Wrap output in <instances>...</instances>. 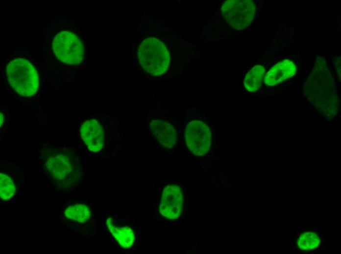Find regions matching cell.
Wrapping results in <instances>:
<instances>
[{
    "instance_id": "1",
    "label": "cell",
    "mask_w": 341,
    "mask_h": 254,
    "mask_svg": "<svg viewBox=\"0 0 341 254\" xmlns=\"http://www.w3.org/2000/svg\"><path fill=\"white\" fill-rule=\"evenodd\" d=\"M6 75L10 85L20 95L32 96L39 88L37 72L26 59L17 58L9 62L6 65Z\"/></svg>"
},
{
    "instance_id": "2",
    "label": "cell",
    "mask_w": 341,
    "mask_h": 254,
    "mask_svg": "<svg viewBox=\"0 0 341 254\" xmlns=\"http://www.w3.org/2000/svg\"><path fill=\"white\" fill-rule=\"evenodd\" d=\"M138 58L143 68L152 76H160L167 70L170 64V53L164 42L150 37L140 43Z\"/></svg>"
},
{
    "instance_id": "3",
    "label": "cell",
    "mask_w": 341,
    "mask_h": 254,
    "mask_svg": "<svg viewBox=\"0 0 341 254\" xmlns=\"http://www.w3.org/2000/svg\"><path fill=\"white\" fill-rule=\"evenodd\" d=\"M45 168L49 174L58 182H73L78 176L79 166L76 156L68 150H53L47 154Z\"/></svg>"
},
{
    "instance_id": "4",
    "label": "cell",
    "mask_w": 341,
    "mask_h": 254,
    "mask_svg": "<svg viewBox=\"0 0 341 254\" xmlns=\"http://www.w3.org/2000/svg\"><path fill=\"white\" fill-rule=\"evenodd\" d=\"M52 48L56 58L63 63L76 65L83 60V43L76 34L71 31L65 30L57 33L52 41Z\"/></svg>"
},
{
    "instance_id": "5",
    "label": "cell",
    "mask_w": 341,
    "mask_h": 254,
    "mask_svg": "<svg viewBox=\"0 0 341 254\" xmlns=\"http://www.w3.org/2000/svg\"><path fill=\"white\" fill-rule=\"evenodd\" d=\"M221 10L227 23L237 30H243L248 26L256 13L255 4L250 0L225 1Z\"/></svg>"
},
{
    "instance_id": "6",
    "label": "cell",
    "mask_w": 341,
    "mask_h": 254,
    "mask_svg": "<svg viewBox=\"0 0 341 254\" xmlns=\"http://www.w3.org/2000/svg\"><path fill=\"white\" fill-rule=\"evenodd\" d=\"M185 134L186 144L193 154L202 156L208 152L211 134L207 125L200 121H192L187 125Z\"/></svg>"
},
{
    "instance_id": "7",
    "label": "cell",
    "mask_w": 341,
    "mask_h": 254,
    "mask_svg": "<svg viewBox=\"0 0 341 254\" xmlns=\"http://www.w3.org/2000/svg\"><path fill=\"white\" fill-rule=\"evenodd\" d=\"M183 204L184 196L181 187L176 184H169L163 190L159 212L165 218L175 220L181 214Z\"/></svg>"
},
{
    "instance_id": "8",
    "label": "cell",
    "mask_w": 341,
    "mask_h": 254,
    "mask_svg": "<svg viewBox=\"0 0 341 254\" xmlns=\"http://www.w3.org/2000/svg\"><path fill=\"white\" fill-rule=\"evenodd\" d=\"M80 134L88 149L97 152L103 148L105 142L103 127L96 119H88L81 125Z\"/></svg>"
},
{
    "instance_id": "9",
    "label": "cell",
    "mask_w": 341,
    "mask_h": 254,
    "mask_svg": "<svg viewBox=\"0 0 341 254\" xmlns=\"http://www.w3.org/2000/svg\"><path fill=\"white\" fill-rule=\"evenodd\" d=\"M149 125L152 134L161 146L167 149L174 146L177 132L171 124L161 119H153Z\"/></svg>"
},
{
    "instance_id": "10",
    "label": "cell",
    "mask_w": 341,
    "mask_h": 254,
    "mask_svg": "<svg viewBox=\"0 0 341 254\" xmlns=\"http://www.w3.org/2000/svg\"><path fill=\"white\" fill-rule=\"evenodd\" d=\"M296 66L289 59L283 60L275 64L265 75L264 82L268 86H273L282 83L294 76Z\"/></svg>"
},
{
    "instance_id": "11",
    "label": "cell",
    "mask_w": 341,
    "mask_h": 254,
    "mask_svg": "<svg viewBox=\"0 0 341 254\" xmlns=\"http://www.w3.org/2000/svg\"><path fill=\"white\" fill-rule=\"evenodd\" d=\"M106 225L114 238L122 247L127 249L132 246L135 235L131 228L128 226L115 225L111 217L107 219Z\"/></svg>"
},
{
    "instance_id": "12",
    "label": "cell",
    "mask_w": 341,
    "mask_h": 254,
    "mask_svg": "<svg viewBox=\"0 0 341 254\" xmlns=\"http://www.w3.org/2000/svg\"><path fill=\"white\" fill-rule=\"evenodd\" d=\"M266 70L261 65L253 66L246 74L244 79V85L249 92L258 90L264 80Z\"/></svg>"
},
{
    "instance_id": "13",
    "label": "cell",
    "mask_w": 341,
    "mask_h": 254,
    "mask_svg": "<svg viewBox=\"0 0 341 254\" xmlns=\"http://www.w3.org/2000/svg\"><path fill=\"white\" fill-rule=\"evenodd\" d=\"M65 217L79 223L86 222L91 217V211L85 205L78 204L68 207L64 211Z\"/></svg>"
},
{
    "instance_id": "14",
    "label": "cell",
    "mask_w": 341,
    "mask_h": 254,
    "mask_svg": "<svg viewBox=\"0 0 341 254\" xmlns=\"http://www.w3.org/2000/svg\"><path fill=\"white\" fill-rule=\"evenodd\" d=\"M15 193V187L13 181L7 175L0 174V196L1 199L7 200Z\"/></svg>"
},
{
    "instance_id": "15",
    "label": "cell",
    "mask_w": 341,
    "mask_h": 254,
    "mask_svg": "<svg viewBox=\"0 0 341 254\" xmlns=\"http://www.w3.org/2000/svg\"><path fill=\"white\" fill-rule=\"evenodd\" d=\"M0 126H1V124H2L3 122V114H2L1 113H0Z\"/></svg>"
},
{
    "instance_id": "16",
    "label": "cell",
    "mask_w": 341,
    "mask_h": 254,
    "mask_svg": "<svg viewBox=\"0 0 341 254\" xmlns=\"http://www.w3.org/2000/svg\"><path fill=\"white\" fill-rule=\"evenodd\" d=\"M330 250V243L327 242L326 243V250Z\"/></svg>"
},
{
    "instance_id": "17",
    "label": "cell",
    "mask_w": 341,
    "mask_h": 254,
    "mask_svg": "<svg viewBox=\"0 0 341 254\" xmlns=\"http://www.w3.org/2000/svg\"><path fill=\"white\" fill-rule=\"evenodd\" d=\"M314 254V252H308V253H304V254Z\"/></svg>"
},
{
    "instance_id": "18",
    "label": "cell",
    "mask_w": 341,
    "mask_h": 254,
    "mask_svg": "<svg viewBox=\"0 0 341 254\" xmlns=\"http://www.w3.org/2000/svg\"><path fill=\"white\" fill-rule=\"evenodd\" d=\"M321 229H320V228L317 229V230H316V231H317V233H319L320 232H321Z\"/></svg>"
},
{
    "instance_id": "19",
    "label": "cell",
    "mask_w": 341,
    "mask_h": 254,
    "mask_svg": "<svg viewBox=\"0 0 341 254\" xmlns=\"http://www.w3.org/2000/svg\"><path fill=\"white\" fill-rule=\"evenodd\" d=\"M295 235L296 236H297V237H299V234H298V232H296V233H295Z\"/></svg>"
},
{
    "instance_id": "20",
    "label": "cell",
    "mask_w": 341,
    "mask_h": 254,
    "mask_svg": "<svg viewBox=\"0 0 341 254\" xmlns=\"http://www.w3.org/2000/svg\"><path fill=\"white\" fill-rule=\"evenodd\" d=\"M291 245H292V246H295V243L294 242H292L291 243Z\"/></svg>"
},
{
    "instance_id": "21",
    "label": "cell",
    "mask_w": 341,
    "mask_h": 254,
    "mask_svg": "<svg viewBox=\"0 0 341 254\" xmlns=\"http://www.w3.org/2000/svg\"><path fill=\"white\" fill-rule=\"evenodd\" d=\"M304 230H305L303 229V230H302L299 231L298 232V233H301L303 232Z\"/></svg>"
},
{
    "instance_id": "22",
    "label": "cell",
    "mask_w": 341,
    "mask_h": 254,
    "mask_svg": "<svg viewBox=\"0 0 341 254\" xmlns=\"http://www.w3.org/2000/svg\"><path fill=\"white\" fill-rule=\"evenodd\" d=\"M293 247H294V250L296 251V246H294Z\"/></svg>"
},
{
    "instance_id": "23",
    "label": "cell",
    "mask_w": 341,
    "mask_h": 254,
    "mask_svg": "<svg viewBox=\"0 0 341 254\" xmlns=\"http://www.w3.org/2000/svg\"><path fill=\"white\" fill-rule=\"evenodd\" d=\"M292 242H295V240L294 238H292Z\"/></svg>"
},
{
    "instance_id": "24",
    "label": "cell",
    "mask_w": 341,
    "mask_h": 254,
    "mask_svg": "<svg viewBox=\"0 0 341 254\" xmlns=\"http://www.w3.org/2000/svg\"><path fill=\"white\" fill-rule=\"evenodd\" d=\"M317 251H318L317 249H316L314 250V252L315 253V252H317Z\"/></svg>"
},
{
    "instance_id": "25",
    "label": "cell",
    "mask_w": 341,
    "mask_h": 254,
    "mask_svg": "<svg viewBox=\"0 0 341 254\" xmlns=\"http://www.w3.org/2000/svg\"><path fill=\"white\" fill-rule=\"evenodd\" d=\"M317 228H314L313 229V230H314V231H316V230H317Z\"/></svg>"
},
{
    "instance_id": "26",
    "label": "cell",
    "mask_w": 341,
    "mask_h": 254,
    "mask_svg": "<svg viewBox=\"0 0 341 254\" xmlns=\"http://www.w3.org/2000/svg\"><path fill=\"white\" fill-rule=\"evenodd\" d=\"M297 228H302V227H301V226H298Z\"/></svg>"
}]
</instances>
